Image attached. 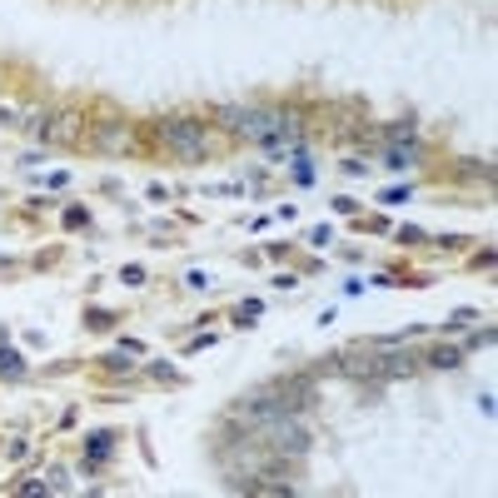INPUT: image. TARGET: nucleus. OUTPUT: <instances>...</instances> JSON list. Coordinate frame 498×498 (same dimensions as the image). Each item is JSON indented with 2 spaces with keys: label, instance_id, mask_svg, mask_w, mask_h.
<instances>
[{
  "label": "nucleus",
  "instance_id": "1",
  "mask_svg": "<svg viewBox=\"0 0 498 498\" xmlns=\"http://www.w3.org/2000/svg\"><path fill=\"white\" fill-rule=\"evenodd\" d=\"M219 120H225L230 130H240V135H249V140H284L289 135V115H280V110H219Z\"/></svg>",
  "mask_w": 498,
  "mask_h": 498
},
{
  "label": "nucleus",
  "instance_id": "8",
  "mask_svg": "<svg viewBox=\"0 0 498 498\" xmlns=\"http://www.w3.org/2000/svg\"><path fill=\"white\" fill-rule=\"evenodd\" d=\"M105 449H110V433H95V438H90V454L105 459Z\"/></svg>",
  "mask_w": 498,
  "mask_h": 498
},
{
  "label": "nucleus",
  "instance_id": "2",
  "mask_svg": "<svg viewBox=\"0 0 498 498\" xmlns=\"http://www.w3.org/2000/svg\"><path fill=\"white\" fill-rule=\"evenodd\" d=\"M164 145H175L185 159H199V150H204V125L199 120H164Z\"/></svg>",
  "mask_w": 498,
  "mask_h": 498
},
{
  "label": "nucleus",
  "instance_id": "4",
  "mask_svg": "<svg viewBox=\"0 0 498 498\" xmlns=\"http://www.w3.org/2000/svg\"><path fill=\"white\" fill-rule=\"evenodd\" d=\"M125 140H130V135H125V125H100V145H105V150H120Z\"/></svg>",
  "mask_w": 498,
  "mask_h": 498
},
{
  "label": "nucleus",
  "instance_id": "5",
  "mask_svg": "<svg viewBox=\"0 0 498 498\" xmlns=\"http://www.w3.org/2000/svg\"><path fill=\"white\" fill-rule=\"evenodd\" d=\"M384 164H394V170H404V164H414V150H409V145H404V150L394 145L389 155H384Z\"/></svg>",
  "mask_w": 498,
  "mask_h": 498
},
{
  "label": "nucleus",
  "instance_id": "6",
  "mask_svg": "<svg viewBox=\"0 0 498 498\" xmlns=\"http://www.w3.org/2000/svg\"><path fill=\"white\" fill-rule=\"evenodd\" d=\"M428 364H438V369H454V364H459V349H433V354H428Z\"/></svg>",
  "mask_w": 498,
  "mask_h": 498
},
{
  "label": "nucleus",
  "instance_id": "7",
  "mask_svg": "<svg viewBox=\"0 0 498 498\" xmlns=\"http://www.w3.org/2000/svg\"><path fill=\"white\" fill-rule=\"evenodd\" d=\"M0 374H20V354L15 349H0Z\"/></svg>",
  "mask_w": 498,
  "mask_h": 498
},
{
  "label": "nucleus",
  "instance_id": "3",
  "mask_svg": "<svg viewBox=\"0 0 498 498\" xmlns=\"http://www.w3.org/2000/svg\"><path fill=\"white\" fill-rule=\"evenodd\" d=\"M45 135H50V140H75V135H80V115H60L55 125H45Z\"/></svg>",
  "mask_w": 498,
  "mask_h": 498
}]
</instances>
